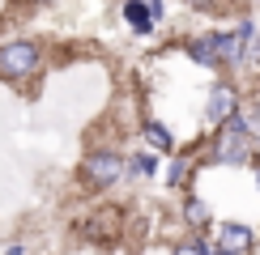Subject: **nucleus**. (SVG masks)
<instances>
[{
  "label": "nucleus",
  "mask_w": 260,
  "mask_h": 255,
  "mask_svg": "<svg viewBox=\"0 0 260 255\" xmlns=\"http://www.w3.org/2000/svg\"><path fill=\"white\" fill-rule=\"evenodd\" d=\"M47 56H43V47L35 38H9L0 42V81L9 85H26L30 77H39Z\"/></svg>",
  "instance_id": "1"
},
{
  "label": "nucleus",
  "mask_w": 260,
  "mask_h": 255,
  "mask_svg": "<svg viewBox=\"0 0 260 255\" xmlns=\"http://www.w3.org/2000/svg\"><path fill=\"white\" fill-rule=\"evenodd\" d=\"M252 141H256V132H252V123H247V115L239 111L231 123L218 128V136H213V162H218V166H243V162H252Z\"/></svg>",
  "instance_id": "2"
},
{
  "label": "nucleus",
  "mask_w": 260,
  "mask_h": 255,
  "mask_svg": "<svg viewBox=\"0 0 260 255\" xmlns=\"http://www.w3.org/2000/svg\"><path fill=\"white\" fill-rule=\"evenodd\" d=\"M128 175V157L120 153V149H90V153L81 157V183L90 187V191H107V187H115L120 179Z\"/></svg>",
  "instance_id": "3"
},
{
  "label": "nucleus",
  "mask_w": 260,
  "mask_h": 255,
  "mask_svg": "<svg viewBox=\"0 0 260 255\" xmlns=\"http://www.w3.org/2000/svg\"><path fill=\"white\" fill-rule=\"evenodd\" d=\"M256 242V230L243 221H218L213 226V255H247Z\"/></svg>",
  "instance_id": "4"
},
{
  "label": "nucleus",
  "mask_w": 260,
  "mask_h": 255,
  "mask_svg": "<svg viewBox=\"0 0 260 255\" xmlns=\"http://www.w3.org/2000/svg\"><path fill=\"white\" fill-rule=\"evenodd\" d=\"M235 115H239V90H235L231 81H218L209 90V102H205V119L222 128V123H231Z\"/></svg>",
  "instance_id": "5"
},
{
  "label": "nucleus",
  "mask_w": 260,
  "mask_h": 255,
  "mask_svg": "<svg viewBox=\"0 0 260 255\" xmlns=\"http://www.w3.org/2000/svg\"><path fill=\"white\" fill-rule=\"evenodd\" d=\"M162 13H167V9H162L158 0H149V5L145 0H133V5H124V21L133 26V34H154Z\"/></svg>",
  "instance_id": "6"
},
{
  "label": "nucleus",
  "mask_w": 260,
  "mask_h": 255,
  "mask_svg": "<svg viewBox=\"0 0 260 255\" xmlns=\"http://www.w3.org/2000/svg\"><path fill=\"white\" fill-rule=\"evenodd\" d=\"M183 51H188L192 64H201V68H218V47H213V30L201 38H188L183 42Z\"/></svg>",
  "instance_id": "7"
},
{
  "label": "nucleus",
  "mask_w": 260,
  "mask_h": 255,
  "mask_svg": "<svg viewBox=\"0 0 260 255\" xmlns=\"http://www.w3.org/2000/svg\"><path fill=\"white\" fill-rule=\"evenodd\" d=\"M120 221H124V217H120L115 208H99L90 221H85V238H94V242H99V238H111V234L120 230Z\"/></svg>",
  "instance_id": "8"
},
{
  "label": "nucleus",
  "mask_w": 260,
  "mask_h": 255,
  "mask_svg": "<svg viewBox=\"0 0 260 255\" xmlns=\"http://www.w3.org/2000/svg\"><path fill=\"white\" fill-rule=\"evenodd\" d=\"M141 136H145L149 153H171V149H175V136H171L167 123H158V119H145V123H141Z\"/></svg>",
  "instance_id": "9"
},
{
  "label": "nucleus",
  "mask_w": 260,
  "mask_h": 255,
  "mask_svg": "<svg viewBox=\"0 0 260 255\" xmlns=\"http://www.w3.org/2000/svg\"><path fill=\"white\" fill-rule=\"evenodd\" d=\"M128 175L133 179H154L158 175V153H133L128 157Z\"/></svg>",
  "instance_id": "10"
},
{
  "label": "nucleus",
  "mask_w": 260,
  "mask_h": 255,
  "mask_svg": "<svg viewBox=\"0 0 260 255\" xmlns=\"http://www.w3.org/2000/svg\"><path fill=\"white\" fill-rule=\"evenodd\" d=\"M183 221H188V226H205V221H209V204H205L201 196H188L183 200Z\"/></svg>",
  "instance_id": "11"
},
{
  "label": "nucleus",
  "mask_w": 260,
  "mask_h": 255,
  "mask_svg": "<svg viewBox=\"0 0 260 255\" xmlns=\"http://www.w3.org/2000/svg\"><path fill=\"white\" fill-rule=\"evenodd\" d=\"M243 64L247 68H260V30L247 21V42H243Z\"/></svg>",
  "instance_id": "12"
},
{
  "label": "nucleus",
  "mask_w": 260,
  "mask_h": 255,
  "mask_svg": "<svg viewBox=\"0 0 260 255\" xmlns=\"http://www.w3.org/2000/svg\"><path fill=\"white\" fill-rule=\"evenodd\" d=\"M171 255H213V242L188 238V242H175V251H171Z\"/></svg>",
  "instance_id": "13"
},
{
  "label": "nucleus",
  "mask_w": 260,
  "mask_h": 255,
  "mask_svg": "<svg viewBox=\"0 0 260 255\" xmlns=\"http://www.w3.org/2000/svg\"><path fill=\"white\" fill-rule=\"evenodd\" d=\"M188 175H192V162H188V157H179V162H171V170H167V183L179 187V183H188Z\"/></svg>",
  "instance_id": "14"
},
{
  "label": "nucleus",
  "mask_w": 260,
  "mask_h": 255,
  "mask_svg": "<svg viewBox=\"0 0 260 255\" xmlns=\"http://www.w3.org/2000/svg\"><path fill=\"white\" fill-rule=\"evenodd\" d=\"M5 255H26V247H21V242H9V247H5Z\"/></svg>",
  "instance_id": "15"
},
{
  "label": "nucleus",
  "mask_w": 260,
  "mask_h": 255,
  "mask_svg": "<svg viewBox=\"0 0 260 255\" xmlns=\"http://www.w3.org/2000/svg\"><path fill=\"white\" fill-rule=\"evenodd\" d=\"M256 183H260V162H256Z\"/></svg>",
  "instance_id": "16"
}]
</instances>
